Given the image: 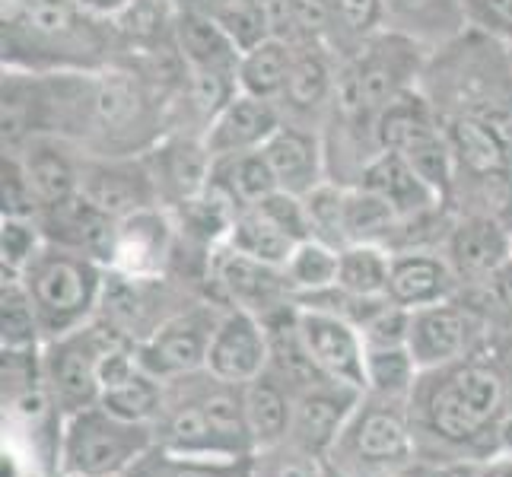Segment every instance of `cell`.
<instances>
[{
    "instance_id": "obj_1",
    "label": "cell",
    "mask_w": 512,
    "mask_h": 477,
    "mask_svg": "<svg viewBox=\"0 0 512 477\" xmlns=\"http://www.w3.org/2000/svg\"><path fill=\"white\" fill-rule=\"evenodd\" d=\"M125 55L112 20L77 0H23L0 10V61L29 74H90Z\"/></svg>"
},
{
    "instance_id": "obj_2",
    "label": "cell",
    "mask_w": 512,
    "mask_h": 477,
    "mask_svg": "<svg viewBox=\"0 0 512 477\" xmlns=\"http://www.w3.org/2000/svg\"><path fill=\"white\" fill-rule=\"evenodd\" d=\"M420 90L443 118L497 115L512 109L509 45L468 29L446 48L433 51Z\"/></svg>"
},
{
    "instance_id": "obj_3",
    "label": "cell",
    "mask_w": 512,
    "mask_h": 477,
    "mask_svg": "<svg viewBox=\"0 0 512 477\" xmlns=\"http://www.w3.org/2000/svg\"><path fill=\"white\" fill-rule=\"evenodd\" d=\"M430 51L392 29L373 35L357 55L338 64V102L334 109L379 118L385 105L420 90Z\"/></svg>"
},
{
    "instance_id": "obj_4",
    "label": "cell",
    "mask_w": 512,
    "mask_h": 477,
    "mask_svg": "<svg viewBox=\"0 0 512 477\" xmlns=\"http://www.w3.org/2000/svg\"><path fill=\"white\" fill-rule=\"evenodd\" d=\"M23 284L39 309L42 334L61 338L93 322L102 299L105 268L80 252L48 242L23 271Z\"/></svg>"
},
{
    "instance_id": "obj_5",
    "label": "cell",
    "mask_w": 512,
    "mask_h": 477,
    "mask_svg": "<svg viewBox=\"0 0 512 477\" xmlns=\"http://www.w3.org/2000/svg\"><path fill=\"white\" fill-rule=\"evenodd\" d=\"M150 449L144 423L109 414L99 404L70 417L64 436V468L77 477H112Z\"/></svg>"
},
{
    "instance_id": "obj_6",
    "label": "cell",
    "mask_w": 512,
    "mask_h": 477,
    "mask_svg": "<svg viewBox=\"0 0 512 477\" xmlns=\"http://www.w3.org/2000/svg\"><path fill=\"white\" fill-rule=\"evenodd\" d=\"M80 194L112 220L131 217L137 210L163 207L160 188L147 156H86L80 169Z\"/></svg>"
},
{
    "instance_id": "obj_7",
    "label": "cell",
    "mask_w": 512,
    "mask_h": 477,
    "mask_svg": "<svg viewBox=\"0 0 512 477\" xmlns=\"http://www.w3.org/2000/svg\"><path fill=\"white\" fill-rule=\"evenodd\" d=\"M503 404V382L490 366L468 363L446 379V385L433 395V427L439 436L462 443L471 439L484 423L497 417Z\"/></svg>"
},
{
    "instance_id": "obj_8",
    "label": "cell",
    "mask_w": 512,
    "mask_h": 477,
    "mask_svg": "<svg viewBox=\"0 0 512 477\" xmlns=\"http://www.w3.org/2000/svg\"><path fill=\"white\" fill-rule=\"evenodd\" d=\"M338 58L322 42H299L277 109L284 121L322 131L338 102Z\"/></svg>"
},
{
    "instance_id": "obj_9",
    "label": "cell",
    "mask_w": 512,
    "mask_h": 477,
    "mask_svg": "<svg viewBox=\"0 0 512 477\" xmlns=\"http://www.w3.org/2000/svg\"><path fill=\"white\" fill-rule=\"evenodd\" d=\"M220 318H210L207 309L175 312L147 341L137 344L140 366H144L153 379L188 376L194 369L207 366V350L217 334Z\"/></svg>"
},
{
    "instance_id": "obj_10",
    "label": "cell",
    "mask_w": 512,
    "mask_h": 477,
    "mask_svg": "<svg viewBox=\"0 0 512 477\" xmlns=\"http://www.w3.org/2000/svg\"><path fill=\"white\" fill-rule=\"evenodd\" d=\"M147 156L150 172L160 188L163 207L175 210L194 198H201L210 185L214 172V156H210L204 134L191 131H169Z\"/></svg>"
},
{
    "instance_id": "obj_11",
    "label": "cell",
    "mask_w": 512,
    "mask_h": 477,
    "mask_svg": "<svg viewBox=\"0 0 512 477\" xmlns=\"http://www.w3.org/2000/svg\"><path fill=\"white\" fill-rule=\"evenodd\" d=\"M299 309V306H296ZM299 328L309 344L312 360L319 363L322 373L331 382H341L347 388H369L366 382V341L360 328L341 315L319 312V309H299Z\"/></svg>"
},
{
    "instance_id": "obj_12",
    "label": "cell",
    "mask_w": 512,
    "mask_h": 477,
    "mask_svg": "<svg viewBox=\"0 0 512 477\" xmlns=\"http://www.w3.org/2000/svg\"><path fill=\"white\" fill-rule=\"evenodd\" d=\"M179 223L169 207H147L131 217H121L115 226V249L109 271L131 277H160L172 258Z\"/></svg>"
},
{
    "instance_id": "obj_13",
    "label": "cell",
    "mask_w": 512,
    "mask_h": 477,
    "mask_svg": "<svg viewBox=\"0 0 512 477\" xmlns=\"http://www.w3.org/2000/svg\"><path fill=\"white\" fill-rule=\"evenodd\" d=\"M446 258L458 280H484L512 261V229L497 214H465L449 226Z\"/></svg>"
},
{
    "instance_id": "obj_14",
    "label": "cell",
    "mask_w": 512,
    "mask_h": 477,
    "mask_svg": "<svg viewBox=\"0 0 512 477\" xmlns=\"http://www.w3.org/2000/svg\"><path fill=\"white\" fill-rule=\"evenodd\" d=\"M261 150H264V156H268L280 191L296 194V198H306L309 191L331 182L322 131L284 121Z\"/></svg>"
},
{
    "instance_id": "obj_15",
    "label": "cell",
    "mask_w": 512,
    "mask_h": 477,
    "mask_svg": "<svg viewBox=\"0 0 512 477\" xmlns=\"http://www.w3.org/2000/svg\"><path fill=\"white\" fill-rule=\"evenodd\" d=\"M217 284L229 296L233 309L252 312L258 318L293 303V287L284 268L233 252L229 245H223V252L217 255Z\"/></svg>"
},
{
    "instance_id": "obj_16",
    "label": "cell",
    "mask_w": 512,
    "mask_h": 477,
    "mask_svg": "<svg viewBox=\"0 0 512 477\" xmlns=\"http://www.w3.org/2000/svg\"><path fill=\"white\" fill-rule=\"evenodd\" d=\"M268 363V331L252 312H223L207 350V369L220 382H252Z\"/></svg>"
},
{
    "instance_id": "obj_17",
    "label": "cell",
    "mask_w": 512,
    "mask_h": 477,
    "mask_svg": "<svg viewBox=\"0 0 512 477\" xmlns=\"http://www.w3.org/2000/svg\"><path fill=\"white\" fill-rule=\"evenodd\" d=\"M284 125V115H280L277 102L271 99H258L249 93H236L217 118L210 121L204 131V144L210 156H233V153H249L261 150L271 140V134Z\"/></svg>"
},
{
    "instance_id": "obj_18",
    "label": "cell",
    "mask_w": 512,
    "mask_h": 477,
    "mask_svg": "<svg viewBox=\"0 0 512 477\" xmlns=\"http://www.w3.org/2000/svg\"><path fill=\"white\" fill-rule=\"evenodd\" d=\"M23 163L26 179L39 198L42 210L64 204L80 194V169H83V150L64 137L42 134L32 137L29 144L13 153ZM42 217V214H39Z\"/></svg>"
},
{
    "instance_id": "obj_19",
    "label": "cell",
    "mask_w": 512,
    "mask_h": 477,
    "mask_svg": "<svg viewBox=\"0 0 512 477\" xmlns=\"http://www.w3.org/2000/svg\"><path fill=\"white\" fill-rule=\"evenodd\" d=\"M39 223H42L45 239L51 245L80 252L86 258L99 261L102 268H109L112 249H115L118 220H112L109 214H102V210L86 201L83 194H77V198H70L64 204L42 210Z\"/></svg>"
},
{
    "instance_id": "obj_20",
    "label": "cell",
    "mask_w": 512,
    "mask_h": 477,
    "mask_svg": "<svg viewBox=\"0 0 512 477\" xmlns=\"http://www.w3.org/2000/svg\"><path fill=\"white\" fill-rule=\"evenodd\" d=\"M357 188L379 194V198L392 207L401 220H411V217L446 207V201L439 198V194L420 179V172L395 150H382L369 159L366 169L357 179Z\"/></svg>"
},
{
    "instance_id": "obj_21",
    "label": "cell",
    "mask_w": 512,
    "mask_h": 477,
    "mask_svg": "<svg viewBox=\"0 0 512 477\" xmlns=\"http://www.w3.org/2000/svg\"><path fill=\"white\" fill-rule=\"evenodd\" d=\"M471 322H474V312L468 306L452 303V299L414 309L408 350L417 360V366L430 369V366H443L455 357H462V350L468 347V338H471Z\"/></svg>"
},
{
    "instance_id": "obj_22",
    "label": "cell",
    "mask_w": 512,
    "mask_h": 477,
    "mask_svg": "<svg viewBox=\"0 0 512 477\" xmlns=\"http://www.w3.org/2000/svg\"><path fill=\"white\" fill-rule=\"evenodd\" d=\"M385 29L408 35L433 55L471 26L465 0H385Z\"/></svg>"
},
{
    "instance_id": "obj_23",
    "label": "cell",
    "mask_w": 512,
    "mask_h": 477,
    "mask_svg": "<svg viewBox=\"0 0 512 477\" xmlns=\"http://www.w3.org/2000/svg\"><path fill=\"white\" fill-rule=\"evenodd\" d=\"M458 287V274L449 258L408 249L392 255V277H388V299L404 309H423L446 303Z\"/></svg>"
},
{
    "instance_id": "obj_24",
    "label": "cell",
    "mask_w": 512,
    "mask_h": 477,
    "mask_svg": "<svg viewBox=\"0 0 512 477\" xmlns=\"http://www.w3.org/2000/svg\"><path fill=\"white\" fill-rule=\"evenodd\" d=\"M175 48L185 61V70L239 77L242 48L229 39V32L201 10L175 7Z\"/></svg>"
},
{
    "instance_id": "obj_25",
    "label": "cell",
    "mask_w": 512,
    "mask_h": 477,
    "mask_svg": "<svg viewBox=\"0 0 512 477\" xmlns=\"http://www.w3.org/2000/svg\"><path fill=\"white\" fill-rule=\"evenodd\" d=\"M210 188H217L223 198L236 204V210L255 207L268 194L277 191V179L271 172V163L264 150L233 153L214 159V172H210Z\"/></svg>"
},
{
    "instance_id": "obj_26",
    "label": "cell",
    "mask_w": 512,
    "mask_h": 477,
    "mask_svg": "<svg viewBox=\"0 0 512 477\" xmlns=\"http://www.w3.org/2000/svg\"><path fill=\"white\" fill-rule=\"evenodd\" d=\"M293 55H296V45L287 39H277V35H268V39H261L258 45L245 48L239 58V90L258 99L277 102L287 86Z\"/></svg>"
},
{
    "instance_id": "obj_27",
    "label": "cell",
    "mask_w": 512,
    "mask_h": 477,
    "mask_svg": "<svg viewBox=\"0 0 512 477\" xmlns=\"http://www.w3.org/2000/svg\"><path fill=\"white\" fill-rule=\"evenodd\" d=\"M357 395H360L357 388H347L338 382L334 388H325V385L312 388V392L299 401L296 430L309 452H322L334 443V436H338L341 423L347 417V404Z\"/></svg>"
},
{
    "instance_id": "obj_28",
    "label": "cell",
    "mask_w": 512,
    "mask_h": 477,
    "mask_svg": "<svg viewBox=\"0 0 512 477\" xmlns=\"http://www.w3.org/2000/svg\"><path fill=\"white\" fill-rule=\"evenodd\" d=\"M233 252H242L255 261L274 264V268H284L290 252L296 249V239L287 236L268 214H261L258 207H245L236 214L233 226H229L226 242Z\"/></svg>"
},
{
    "instance_id": "obj_29",
    "label": "cell",
    "mask_w": 512,
    "mask_h": 477,
    "mask_svg": "<svg viewBox=\"0 0 512 477\" xmlns=\"http://www.w3.org/2000/svg\"><path fill=\"white\" fill-rule=\"evenodd\" d=\"M388 277H392V252L385 245L353 242L341 249V264H338L341 290L363 299H382L388 296Z\"/></svg>"
},
{
    "instance_id": "obj_30",
    "label": "cell",
    "mask_w": 512,
    "mask_h": 477,
    "mask_svg": "<svg viewBox=\"0 0 512 477\" xmlns=\"http://www.w3.org/2000/svg\"><path fill=\"white\" fill-rule=\"evenodd\" d=\"M385 29V0H338L334 23L328 32V48L334 58L344 61Z\"/></svg>"
},
{
    "instance_id": "obj_31",
    "label": "cell",
    "mask_w": 512,
    "mask_h": 477,
    "mask_svg": "<svg viewBox=\"0 0 512 477\" xmlns=\"http://www.w3.org/2000/svg\"><path fill=\"white\" fill-rule=\"evenodd\" d=\"M39 338V309H35L23 277L4 274V284H0V344L4 350H35Z\"/></svg>"
},
{
    "instance_id": "obj_32",
    "label": "cell",
    "mask_w": 512,
    "mask_h": 477,
    "mask_svg": "<svg viewBox=\"0 0 512 477\" xmlns=\"http://www.w3.org/2000/svg\"><path fill=\"white\" fill-rule=\"evenodd\" d=\"M338 0H274L271 7V35L299 42H328Z\"/></svg>"
},
{
    "instance_id": "obj_33",
    "label": "cell",
    "mask_w": 512,
    "mask_h": 477,
    "mask_svg": "<svg viewBox=\"0 0 512 477\" xmlns=\"http://www.w3.org/2000/svg\"><path fill=\"white\" fill-rule=\"evenodd\" d=\"M401 217L388 207L379 194L366 188H347V207H344V229H347V245L353 242H373L388 245L398 233Z\"/></svg>"
},
{
    "instance_id": "obj_34",
    "label": "cell",
    "mask_w": 512,
    "mask_h": 477,
    "mask_svg": "<svg viewBox=\"0 0 512 477\" xmlns=\"http://www.w3.org/2000/svg\"><path fill=\"white\" fill-rule=\"evenodd\" d=\"M338 264H341V249L322 242V239H303L296 242V249L290 252L284 274L296 293H315L338 284Z\"/></svg>"
},
{
    "instance_id": "obj_35",
    "label": "cell",
    "mask_w": 512,
    "mask_h": 477,
    "mask_svg": "<svg viewBox=\"0 0 512 477\" xmlns=\"http://www.w3.org/2000/svg\"><path fill=\"white\" fill-rule=\"evenodd\" d=\"M242 404H245V420H249V433L255 443L274 446L284 439L290 427V404L277 392V385L264 379H252L242 395Z\"/></svg>"
},
{
    "instance_id": "obj_36",
    "label": "cell",
    "mask_w": 512,
    "mask_h": 477,
    "mask_svg": "<svg viewBox=\"0 0 512 477\" xmlns=\"http://www.w3.org/2000/svg\"><path fill=\"white\" fill-rule=\"evenodd\" d=\"M99 404L121 420L144 423L147 417L156 414V408H160V385H156V379L140 366L121 382L105 385L99 395Z\"/></svg>"
},
{
    "instance_id": "obj_37",
    "label": "cell",
    "mask_w": 512,
    "mask_h": 477,
    "mask_svg": "<svg viewBox=\"0 0 512 477\" xmlns=\"http://www.w3.org/2000/svg\"><path fill=\"white\" fill-rule=\"evenodd\" d=\"M306 217H309V233L312 239H322L334 249L347 245V229H344V207H347V185L325 182L315 191H309L306 198Z\"/></svg>"
},
{
    "instance_id": "obj_38",
    "label": "cell",
    "mask_w": 512,
    "mask_h": 477,
    "mask_svg": "<svg viewBox=\"0 0 512 477\" xmlns=\"http://www.w3.org/2000/svg\"><path fill=\"white\" fill-rule=\"evenodd\" d=\"M357 452L366 462H398L408 455V430L388 411L366 414L357 430Z\"/></svg>"
},
{
    "instance_id": "obj_39",
    "label": "cell",
    "mask_w": 512,
    "mask_h": 477,
    "mask_svg": "<svg viewBox=\"0 0 512 477\" xmlns=\"http://www.w3.org/2000/svg\"><path fill=\"white\" fill-rule=\"evenodd\" d=\"M417 369L408 347H366V382L379 395H404Z\"/></svg>"
},
{
    "instance_id": "obj_40",
    "label": "cell",
    "mask_w": 512,
    "mask_h": 477,
    "mask_svg": "<svg viewBox=\"0 0 512 477\" xmlns=\"http://www.w3.org/2000/svg\"><path fill=\"white\" fill-rule=\"evenodd\" d=\"M48 245L45 229L39 220L26 217H4L0 223V255H4V274L23 277V271L35 261L42 249Z\"/></svg>"
},
{
    "instance_id": "obj_41",
    "label": "cell",
    "mask_w": 512,
    "mask_h": 477,
    "mask_svg": "<svg viewBox=\"0 0 512 477\" xmlns=\"http://www.w3.org/2000/svg\"><path fill=\"white\" fill-rule=\"evenodd\" d=\"M0 194H4V217L39 220L42 204L23 172V163L13 153H0Z\"/></svg>"
},
{
    "instance_id": "obj_42",
    "label": "cell",
    "mask_w": 512,
    "mask_h": 477,
    "mask_svg": "<svg viewBox=\"0 0 512 477\" xmlns=\"http://www.w3.org/2000/svg\"><path fill=\"white\" fill-rule=\"evenodd\" d=\"M411 318H414V309H404L392 303V299H385V303L360 325L366 347H408Z\"/></svg>"
},
{
    "instance_id": "obj_43",
    "label": "cell",
    "mask_w": 512,
    "mask_h": 477,
    "mask_svg": "<svg viewBox=\"0 0 512 477\" xmlns=\"http://www.w3.org/2000/svg\"><path fill=\"white\" fill-rule=\"evenodd\" d=\"M204 414H207V423L210 430H214L217 443H242V439H249V420H245V404L236 401L229 392H217L210 395L204 404Z\"/></svg>"
},
{
    "instance_id": "obj_44",
    "label": "cell",
    "mask_w": 512,
    "mask_h": 477,
    "mask_svg": "<svg viewBox=\"0 0 512 477\" xmlns=\"http://www.w3.org/2000/svg\"><path fill=\"white\" fill-rule=\"evenodd\" d=\"M468 26L512 45V0H465Z\"/></svg>"
},
{
    "instance_id": "obj_45",
    "label": "cell",
    "mask_w": 512,
    "mask_h": 477,
    "mask_svg": "<svg viewBox=\"0 0 512 477\" xmlns=\"http://www.w3.org/2000/svg\"><path fill=\"white\" fill-rule=\"evenodd\" d=\"M77 4L83 7V10H90V13H96V16H105V20H115V16L125 10L131 0H77Z\"/></svg>"
},
{
    "instance_id": "obj_46",
    "label": "cell",
    "mask_w": 512,
    "mask_h": 477,
    "mask_svg": "<svg viewBox=\"0 0 512 477\" xmlns=\"http://www.w3.org/2000/svg\"><path fill=\"white\" fill-rule=\"evenodd\" d=\"M274 477H319V471H315V465L303 462V458H287V462L274 468Z\"/></svg>"
},
{
    "instance_id": "obj_47",
    "label": "cell",
    "mask_w": 512,
    "mask_h": 477,
    "mask_svg": "<svg viewBox=\"0 0 512 477\" xmlns=\"http://www.w3.org/2000/svg\"><path fill=\"white\" fill-rule=\"evenodd\" d=\"M478 477H512V455L506 458H497V462H490L478 471Z\"/></svg>"
},
{
    "instance_id": "obj_48",
    "label": "cell",
    "mask_w": 512,
    "mask_h": 477,
    "mask_svg": "<svg viewBox=\"0 0 512 477\" xmlns=\"http://www.w3.org/2000/svg\"><path fill=\"white\" fill-rule=\"evenodd\" d=\"M430 477H478L474 465H446V468H436Z\"/></svg>"
},
{
    "instance_id": "obj_49",
    "label": "cell",
    "mask_w": 512,
    "mask_h": 477,
    "mask_svg": "<svg viewBox=\"0 0 512 477\" xmlns=\"http://www.w3.org/2000/svg\"><path fill=\"white\" fill-rule=\"evenodd\" d=\"M500 436H503V446H506V452L512 455V417L503 423V430H500Z\"/></svg>"
},
{
    "instance_id": "obj_50",
    "label": "cell",
    "mask_w": 512,
    "mask_h": 477,
    "mask_svg": "<svg viewBox=\"0 0 512 477\" xmlns=\"http://www.w3.org/2000/svg\"><path fill=\"white\" fill-rule=\"evenodd\" d=\"M172 477H210V474H207V471H198V468H185V471L172 474Z\"/></svg>"
},
{
    "instance_id": "obj_51",
    "label": "cell",
    "mask_w": 512,
    "mask_h": 477,
    "mask_svg": "<svg viewBox=\"0 0 512 477\" xmlns=\"http://www.w3.org/2000/svg\"><path fill=\"white\" fill-rule=\"evenodd\" d=\"M319 477H341L334 468H319Z\"/></svg>"
},
{
    "instance_id": "obj_52",
    "label": "cell",
    "mask_w": 512,
    "mask_h": 477,
    "mask_svg": "<svg viewBox=\"0 0 512 477\" xmlns=\"http://www.w3.org/2000/svg\"><path fill=\"white\" fill-rule=\"evenodd\" d=\"M366 477H388V474H382V471H376V474H366Z\"/></svg>"
},
{
    "instance_id": "obj_53",
    "label": "cell",
    "mask_w": 512,
    "mask_h": 477,
    "mask_svg": "<svg viewBox=\"0 0 512 477\" xmlns=\"http://www.w3.org/2000/svg\"><path fill=\"white\" fill-rule=\"evenodd\" d=\"M509 404H512V392H509Z\"/></svg>"
}]
</instances>
